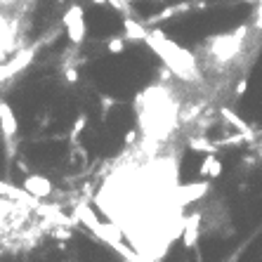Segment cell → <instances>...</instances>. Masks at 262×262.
I'll list each match as a JSON object with an SVG mask.
<instances>
[{
    "instance_id": "17",
    "label": "cell",
    "mask_w": 262,
    "mask_h": 262,
    "mask_svg": "<svg viewBox=\"0 0 262 262\" xmlns=\"http://www.w3.org/2000/svg\"><path fill=\"white\" fill-rule=\"evenodd\" d=\"M123 2H132V0H123Z\"/></svg>"
},
{
    "instance_id": "3",
    "label": "cell",
    "mask_w": 262,
    "mask_h": 262,
    "mask_svg": "<svg viewBox=\"0 0 262 262\" xmlns=\"http://www.w3.org/2000/svg\"><path fill=\"white\" fill-rule=\"evenodd\" d=\"M22 187H24V191L28 196H36V198H45L52 194V182L48 177H43V175H26Z\"/></svg>"
},
{
    "instance_id": "12",
    "label": "cell",
    "mask_w": 262,
    "mask_h": 262,
    "mask_svg": "<svg viewBox=\"0 0 262 262\" xmlns=\"http://www.w3.org/2000/svg\"><path fill=\"white\" fill-rule=\"evenodd\" d=\"M71 229H66V227H57V229H54V238H59V241H69V238H71Z\"/></svg>"
},
{
    "instance_id": "9",
    "label": "cell",
    "mask_w": 262,
    "mask_h": 262,
    "mask_svg": "<svg viewBox=\"0 0 262 262\" xmlns=\"http://www.w3.org/2000/svg\"><path fill=\"white\" fill-rule=\"evenodd\" d=\"M187 142H189V149H191V151H201V154H215V151L220 149L215 142H210L206 137H189Z\"/></svg>"
},
{
    "instance_id": "13",
    "label": "cell",
    "mask_w": 262,
    "mask_h": 262,
    "mask_svg": "<svg viewBox=\"0 0 262 262\" xmlns=\"http://www.w3.org/2000/svg\"><path fill=\"white\" fill-rule=\"evenodd\" d=\"M64 78H66V83H78L80 76H78V71L71 66V69H66V71H64Z\"/></svg>"
},
{
    "instance_id": "15",
    "label": "cell",
    "mask_w": 262,
    "mask_h": 262,
    "mask_svg": "<svg viewBox=\"0 0 262 262\" xmlns=\"http://www.w3.org/2000/svg\"><path fill=\"white\" fill-rule=\"evenodd\" d=\"M246 90H248V80H238V85H236V97H241Z\"/></svg>"
},
{
    "instance_id": "2",
    "label": "cell",
    "mask_w": 262,
    "mask_h": 262,
    "mask_svg": "<svg viewBox=\"0 0 262 262\" xmlns=\"http://www.w3.org/2000/svg\"><path fill=\"white\" fill-rule=\"evenodd\" d=\"M64 26H66V36L73 45H80L85 40V12L80 5H69V10L64 12Z\"/></svg>"
},
{
    "instance_id": "14",
    "label": "cell",
    "mask_w": 262,
    "mask_h": 262,
    "mask_svg": "<svg viewBox=\"0 0 262 262\" xmlns=\"http://www.w3.org/2000/svg\"><path fill=\"white\" fill-rule=\"evenodd\" d=\"M116 104V99H111V97H102V118H106L109 114V109Z\"/></svg>"
},
{
    "instance_id": "6",
    "label": "cell",
    "mask_w": 262,
    "mask_h": 262,
    "mask_svg": "<svg viewBox=\"0 0 262 262\" xmlns=\"http://www.w3.org/2000/svg\"><path fill=\"white\" fill-rule=\"evenodd\" d=\"M198 175H201V177H210V180L220 177V175H222V163H220V158L215 156V154H206L201 168H198Z\"/></svg>"
},
{
    "instance_id": "1",
    "label": "cell",
    "mask_w": 262,
    "mask_h": 262,
    "mask_svg": "<svg viewBox=\"0 0 262 262\" xmlns=\"http://www.w3.org/2000/svg\"><path fill=\"white\" fill-rule=\"evenodd\" d=\"M146 43H149V48L154 50L156 54H161V59L166 62V66L170 69L175 76H180L184 80H196L198 73H196V59H194V54L182 50L177 43H172L163 36V31H151V33H146Z\"/></svg>"
},
{
    "instance_id": "16",
    "label": "cell",
    "mask_w": 262,
    "mask_h": 262,
    "mask_svg": "<svg viewBox=\"0 0 262 262\" xmlns=\"http://www.w3.org/2000/svg\"><path fill=\"white\" fill-rule=\"evenodd\" d=\"M137 142V130H128L125 132V144H135Z\"/></svg>"
},
{
    "instance_id": "7",
    "label": "cell",
    "mask_w": 262,
    "mask_h": 262,
    "mask_svg": "<svg viewBox=\"0 0 262 262\" xmlns=\"http://www.w3.org/2000/svg\"><path fill=\"white\" fill-rule=\"evenodd\" d=\"M123 38L125 40H144L146 38V28L135 22L132 17H125L123 19Z\"/></svg>"
},
{
    "instance_id": "5",
    "label": "cell",
    "mask_w": 262,
    "mask_h": 262,
    "mask_svg": "<svg viewBox=\"0 0 262 262\" xmlns=\"http://www.w3.org/2000/svg\"><path fill=\"white\" fill-rule=\"evenodd\" d=\"M0 130L5 135V140H12L17 130H19V120L14 116L12 106L7 104L5 99H0Z\"/></svg>"
},
{
    "instance_id": "4",
    "label": "cell",
    "mask_w": 262,
    "mask_h": 262,
    "mask_svg": "<svg viewBox=\"0 0 262 262\" xmlns=\"http://www.w3.org/2000/svg\"><path fill=\"white\" fill-rule=\"evenodd\" d=\"M198 236H201V213H191V215L184 220V229H182L184 248H196Z\"/></svg>"
},
{
    "instance_id": "11",
    "label": "cell",
    "mask_w": 262,
    "mask_h": 262,
    "mask_svg": "<svg viewBox=\"0 0 262 262\" xmlns=\"http://www.w3.org/2000/svg\"><path fill=\"white\" fill-rule=\"evenodd\" d=\"M106 50L111 54H120L125 50V38H109L106 40Z\"/></svg>"
},
{
    "instance_id": "8",
    "label": "cell",
    "mask_w": 262,
    "mask_h": 262,
    "mask_svg": "<svg viewBox=\"0 0 262 262\" xmlns=\"http://www.w3.org/2000/svg\"><path fill=\"white\" fill-rule=\"evenodd\" d=\"M220 114H222V118L227 120V125H232V128H236L238 132H243V135H246L248 140H253V132H250L248 123H246V120H241V118L236 116V114L232 111V109H227V106H222V109H220Z\"/></svg>"
},
{
    "instance_id": "10",
    "label": "cell",
    "mask_w": 262,
    "mask_h": 262,
    "mask_svg": "<svg viewBox=\"0 0 262 262\" xmlns=\"http://www.w3.org/2000/svg\"><path fill=\"white\" fill-rule=\"evenodd\" d=\"M85 125H88V114H78L76 123H73V125H71V130H69V140H73V142H76Z\"/></svg>"
}]
</instances>
